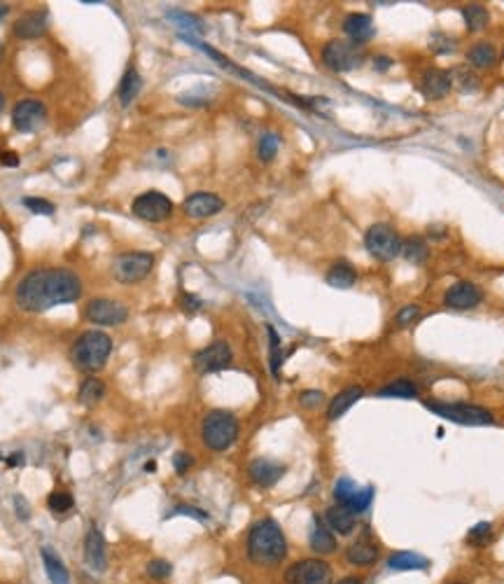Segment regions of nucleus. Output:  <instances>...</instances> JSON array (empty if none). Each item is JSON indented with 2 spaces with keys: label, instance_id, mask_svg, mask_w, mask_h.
<instances>
[{
  "label": "nucleus",
  "instance_id": "1",
  "mask_svg": "<svg viewBox=\"0 0 504 584\" xmlns=\"http://www.w3.org/2000/svg\"><path fill=\"white\" fill-rule=\"evenodd\" d=\"M82 297V281L75 271L54 267L36 269L16 285V304L23 311H47L59 304H70Z\"/></svg>",
  "mask_w": 504,
  "mask_h": 584
},
{
  "label": "nucleus",
  "instance_id": "2",
  "mask_svg": "<svg viewBox=\"0 0 504 584\" xmlns=\"http://www.w3.org/2000/svg\"><path fill=\"white\" fill-rule=\"evenodd\" d=\"M247 556L259 566H276L287 556V540L274 519H262L250 529Z\"/></svg>",
  "mask_w": 504,
  "mask_h": 584
},
{
  "label": "nucleus",
  "instance_id": "3",
  "mask_svg": "<svg viewBox=\"0 0 504 584\" xmlns=\"http://www.w3.org/2000/svg\"><path fill=\"white\" fill-rule=\"evenodd\" d=\"M112 353V339L101 330H89L77 336V341L73 344V363L82 372H98L103 369L107 358Z\"/></svg>",
  "mask_w": 504,
  "mask_h": 584
},
{
  "label": "nucleus",
  "instance_id": "4",
  "mask_svg": "<svg viewBox=\"0 0 504 584\" xmlns=\"http://www.w3.org/2000/svg\"><path fill=\"white\" fill-rule=\"evenodd\" d=\"M201 437L203 444L210 451H227L238 437V421L231 411L215 409L203 418L201 425Z\"/></svg>",
  "mask_w": 504,
  "mask_h": 584
},
{
  "label": "nucleus",
  "instance_id": "5",
  "mask_svg": "<svg viewBox=\"0 0 504 584\" xmlns=\"http://www.w3.org/2000/svg\"><path fill=\"white\" fill-rule=\"evenodd\" d=\"M365 59H367L365 47L355 45L350 40H329L325 49H322V61L334 73L358 70L360 65L365 63Z\"/></svg>",
  "mask_w": 504,
  "mask_h": 584
},
{
  "label": "nucleus",
  "instance_id": "6",
  "mask_svg": "<svg viewBox=\"0 0 504 584\" xmlns=\"http://www.w3.org/2000/svg\"><path fill=\"white\" fill-rule=\"evenodd\" d=\"M425 407L432 414L446 418V421L460 423V425H490L493 414L488 409L467 405V402H425Z\"/></svg>",
  "mask_w": 504,
  "mask_h": 584
},
{
  "label": "nucleus",
  "instance_id": "7",
  "mask_svg": "<svg viewBox=\"0 0 504 584\" xmlns=\"http://www.w3.org/2000/svg\"><path fill=\"white\" fill-rule=\"evenodd\" d=\"M365 248L374 260L378 262H392L402 255V238L390 225L378 222L371 225L365 234Z\"/></svg>",
  "mask_w": 504,
  "mask_h": 584
},
{
  "label": "nucleus",
  "instance_id": "8",
  "mask_svg": "<svg viewBox=\"0 0 504 584\" xmlns=\"http://www.w3.org/2000/svg\"><path fill=\"white\" fill-rule=\"evenodd\" d=\"M152 267H154L152 253H124V255H117V258H114L112 274L119 283L131 285V283H138L150 276Z\"/></svg>",
  "mask_w": 504,
  "mask_h": 584
},
{
  "label": "nucleus",
  "instance_id": "9",
  "mask_svg": "<svg viewBox=\"0 0 504 584\" xmlns=\"http://www.w3.org/2000/svg\"><path fill=\"white\" fill-rule=\"evenodd\" d=\"M131 211L145 222H163L173 216V201L166 194L150 190V192H143L140 196H136Z\"/></svg>",
  "mask_w": 504,
  "mask_h": 584
},
{
  "label": "nucleus",
  "instance_id": "10",
  "mask_svg": "<svg viewBox=\"0 0 504 584\" xmlns=\"http://www.w3.org/2000/svg\"><path fill=\"white\" fill-rule=\"evenodd\" d=\"M287 584H329L332 582V568L327 561L320 558H304V561L294 563L290 570L285 573Z\"/></svg>",
  "mask_w": 504,
  "mask_h": 584
},
{
  "label": "nucleus",
  "instance_id": "11",
  "mask_svg": "<svg viewBox=\"0 0 504 584\" xmlns=\"http://www.w3.org/2000/svg\"><path fill=\"white\" fill-rule=\"evenodd\" d=\"M47 122V108L38 98H23L14 105L12 112V124L21 134H33V131H40Z\"/></svg>",
  "mask_w": 504,
  "mask_h": 584
},
{
  "label": "nucleus",
  "instance_id": "12",
  "mask_svg": "<svg viewBox=\"0 0 504 584\" xmlns=\"http://www.w3.org/2000/svg\"><path fill=\"white\" fill-rule=\"evenodd\" d=\"M231 349L227 341H213L194 356V369L199 374L222 372L231 365Z\"/></svg>",
  "mask_w": 504,
  "mask_h": 584
},
{
  "label": "nucleus",
  "instance_id": "13",
  "mask_svg": "<svg viewBox=\"0 0 504 584\" xmlns=\"http://www.w3.org/2000/svg\"><path fill=\"white\" fill-rule=\"evenodd\" d=\"M87 318L92 320L94 325L114 327V325H122L124 320L129 318V311H127V307H124L122 302H114V299H107V297H98V299L89 302Z\"/></svg>",
  "mask_w": 504,
  "mask_h": 584
},
{
  "label": "nucleus",
  "instance_id": "14",
  "mask_svg": "<svg viewBox=\"0 0 504 584\" xmlns=\"http://www.w3.org/2000/svg\"><path fill=\"white\" fill-rule=\"evenodd\" d=\"M483 302V290L472 281H458L453 283L444 294V304L456 311H469L476 309Z\"/></svg>",
  "mask_w": 504,
  "mask_h": 584
},
{
  "label": "nucleus",
  "instance_id": "15",
  "mask_svg": "<svg viewBox=\"0 0 504 584\" xmlns=\"http://www.w3.org/2000/svg\"><path fill=\"white\" fill-rule=\"evenodd\" d=\"M225 208V201L213 192H194L185 199V213L194 220L213 218Z\"/></svg>",
  "mask_w": 504,
  "mask_h": 584
},
{
  "label": "nucleus",
  "instance_id": "16",
  "mask_svg": "<svg viewBox=\"0 0 504 584\" xmlns=\"http://www.w3.org/2000/svg\"><path fill=\"white\" fill-rule=\"evenodd\" d=\"M247 474H250V479L257 484V487L269 489L285 474V465L278 463V460H271V458H257V460H252L250 467H247Z\"/></svg>",
  "mask_w": 504,
  "mask_h": 584
},
{
  "label": "nucleus",
  "instance_id": "17",
  "mask_svg": "<svg viewBox=\"0 0 504 584\" xmlns=\"http://www.w3.org/2000/svg\"><path fill=\"white\" fill-rule=\"evenodd\" d=\"M451 87H453V75L439 68H429L423 73V78H420V92H423V96L429 98V101L444 98L451 92Z\"/></svg>",
  "mask_w": 504,
  "mask_h": 584
},
{
  "label": "nucleus",
  "instance_id": "18",
  "mask_svg": "<svg viewBox=\"0 0 504 584\" xmlns=\"http://www.w3.org/2000/svg\"><path fill=\"white\" fill-rule=\"evenodd\" d=\"M47 26H49V16L45 10L40 12H28L19 16V19L14 21V36L21 38V40H33V38H43L47 33Z\"/></svg>",
  "mask_w": 504,
  "mask_h": 584
},
{
  "label": "nucleus",
  "instance_id": "19",
  "mask_svg": "<svg viewBox=\"0 0 504 584\" xmlns=\"http://www.w3.org/2000/svg\"><path fill=\"white\" fill-rule=\"evenodd\" d=\"M85 561L94 573L105 570V540L96 526H89L85 536Z\"/></svg>",
  "mask_w": 504,
  "mask_h": 584
},
{
  "label": "nucleus",
  "instance_id": "20",
  "mask_svg": "<svg viewBox=\"0 0 504 584\" xmlns=\"http://www.w3.org/2000/svg\"><path fill=\"white\" fill-rule=\"evenodd\" d=\"M343 31H345V36L350 38V43H355V45L369 43V40L374 38V33H376L371 16L369 14H360V12H353V14L345 16Z\"/></svg>",
  "mask_w": 504,
  "mask_h": 584
},
{
  "label": "nucleus",
  "instance_id": "21",
  "mask_svg": "<svg viewBox=\"0 0 504 584\" xmlns=\"http://www.w3.org/2000/svg\"><path fill=\"white\" fill-rule=\"evenodd\" d=\"M309 542H311V549L316 554H332V552H336V538H334V533L327 526V521L320 519V516H313Z\"/></svg>",
  "mask_w": 504,
  "mask_h": 584
},
{
  "label": "nucleus",
  "instance_id": "22",
  "mask_svg": "<svg viewBox=\"0 0 504 584\" xmlns=\"http://www.w3.org/2000/svg\"><path fill=\"white\" fill-rule=\"evenodd\" d=\"M362 395H365V391L360 388V386H350V388H345L341 391L338 395H334L332 402H329V409H327V418L329 421H336V418H341L345 411H348L355 402H358Z\"/></svg>",
  "mask_w": 504,
  "mask_h": 584
},
{
  "label": "nucleus",
  "instance_id": "23",
  "mask_svg": "<svg viewBox=\"0 0 504 584\" xmlns=\"http://www.w3.org/2000/svg\"><path fill=\"white\" fill-rule=\"evenodd\" d=\"M358 281V271L345 260H338L332 265V269L327 271V283L336 287V290H348Z\"/></svg>",
  "mask_w": 504,
  "mask_h": 584
},
{
  "label": "nucleus",
  "instance_id": "24",
  "mask_svg": "<svg viewBox=\"0 0 504 584\" xmlns=\"http://www.w3.org/2000/svg\"><path fill=\"white\" fill-rule=\"evenodd\" d=\"M325 521H327L329 529L338 533V536H350V533L355 531V514L345 505L329 507Z\"/></svg>",
  "mask_w": 504,
  "mask_h": 584
},
{
  "label": "nucleus",
  "instance_id": "25",
  "mask_svg": "<svg viewBox=\"0 0 504 584\" xmlns=\"http://www.w3.org/2000/svg\"><path fill=\"white\" fill-rule=\"evenodd\" d=\"M387 568L390 570H425L427 558L416 552H395L387 558Z\"/></svg>",
  "mask_w": 504,
  "mask_h": 584
},
{
  "label": "nucleus",
  "instance_id": "26",
  "mask_svg": "<svg viewBox=\"0 0 504 584\" xmlns=\"http://www.w3.org/2000/svg\"><path fill=\"white\" fill-rule=\"evenodd\" d=\"M43 563H45V573L52 584H68L70 582V575L65 570V566L61 563V558L56 556L49 547H43Z\"/></svg>",
  "mask_w": 504,
  "mask_h": 584
},
{
  "label": "nucleus",
  "instance_id": "27",
  "mask_svg": "<svg viewBox=\"0 0 504 584\" xmlns=\"http://www.w3.org/2000/svg\"><path fill=\"white\" fill-rule=\"evenodd\" d=\"M140 87H143V78H140V73L136 68H129L127 73H124L122 85H119V101H122L124 108L134 103V98L140 94Z\"/></svg>",
  "mask_w": 504,
  "mask_h": 584
},
{
  "label": "nucleus",
  "instance_id": "28",
  "mask_svg": "<svg viewBox=\"0 0 504 584\" xmlns=\"http://www.w3.org/2000/svg\"><path fill=\"white\" fill-rule=\"evenodd\" d=\"M402 255L409 265H423V262L429 258V248H427L425 238L409 236L407 241H402Z\"/></svg>",
  "mask_w": 504,
  "mask_h": 584
},
{
  "label": "nucleus",
  "instance_id": "29",
  "mask_svg": "<svg viewBox=\"0 0 504 584\" xmlns=\"http://www.w3.org/2000/svg\"><path fill=\"white\" fill-rule=\"evenodd\" d=\"M105 398V386L101 379H96V376H89V379L82 381L80 386V393H77V400L82 402V405H87V407H94L98 405Z\"/></svg>",
  "mask_w": 504,
  "mask_h": 584
},
{
  "label": "nucleus",
  "instance_id": "30",
  "mask_svg": "<svg viewBox=\"0 0 504 584\" xmlns=\"http://www.w3.org/2000/svg\"><path fill=\"white\" fill-rule=\"evenodd\" d=\"M495 59H498V49L490 43H476L467 52V61L469 65H474V68H488V65L495 63Z\"/></svg>",
  "mask_w": 504,
  "mask_h": 584
},
{
  "label": "nucleus",
  "instance_id": "31",
  "mask_svg": "<svg viewBox=\"0 0 504 584\" xmlns=\"http://www.w3.org/2000/svg\"><path fill=\"white\" fill-rule=\"evenodd\" d=\"M378 556V549L374 545H369V542H355L348 549H345V558H348V563L353 566H369L374 563Z\"/></svg>",
  "mask_w": 504,
  "mask_h": 584
},
{
  "label": "nucleus",
  "instance_id": "32",
  "mask_svg": "<svg viewBox=\"0 0 504 584\" xmlns=\"http://www.w3.org/2000/svg\"><path fill=\"white\" fill-rule=\"evenodd\" d=\"M378 395H381V398H404V400L418 398V386L411 379H397L383 386V388L378 391Z\"/></svg>",
  "mask_w": 504,
  "mask_h": 584
},
{
  "label": "nucleus",
  "instance_id": "33",
  "mask_svg": "<svg viewBox=\"0 0 504 584\" xmlns=\"http://www.w3.org/2000/svg\"><path fill=\"white\" fill-rule=\"evenodd\" d=\"M462 16H465L467 31H472V33L483 31L490 21V14L483 5H467L465 10H462Z\"/></svg>",
  "mask_w": 504,
  "mask_h": 584
},
{
  "label": "nucleus",
  "instance_id": "34",
  "mask_svg": "<svg viewBox=\"0 0 504 584\" xmlns=\"http://www.w3.org/2000/svg\"><path fill=\"white\" fill-rule=\"evenodd\" d=\"M269 332V344H271V374L278 376L280 365H283V353H280V336L274 330V325H267Z\"/></svg>",
  "mask_w": 504,
  "mask_h": 584
},
{
  "label": "nucleus",
  "instance_id": "35",
  "mask_svg": "<svg viewBox=\"0 0 504 584\" xmlns=\"http://www.w3.org/2000/svg\"><path fill=\"white\" fill-rule=\"evenodd\" d=\"M278 147H280V138L276 134H264L259 138V145H257L259 159L262 161H271L278 154Z\"/></svg>",
  "mask_w": 504,
  "mask_h": 584
},
{
  "label": "nucleus",
  "instance_id": "36",
  "mask_svg": "<svg viewBox=\"0 0 504 584\" xmlns=\"http://www.w3.org/2000/svg\"><path fill=\"white\" fill-rule=\"evenodd\" d=\"M371 500H374V489H371V487L362 489V491L358 489V493H355V496L350 498V503L345 505V507H348L353 514H362V512H367V509H369Z\"/></svg>",
  "mask_w": 504,
  "mask_h": 584
},
{
  "label": "nucleus",
  "instance_id": "37",
  "mask_svg": "<svg viewBox=\"0 0 504 584\" xmlns=\"http://www.w3.org/2000/svg\"><path fill=\"white\" fill-rule=\"evenodd\" d=\"M358 493V487H355V482L348 479V477H341V479L336 482V487H334V498H336V503L338 505H348L350 503V498Z\"/></svg>",
  "mask_w": 504,
  "mask_h": 584
},
{
  "label": "nucleus",
  "instance_id": "38",
  "mask_svg": "<svg viewBox=\"0 0 504 584\" xmlns=\"http://www.w3.org/2000/svg\"><path fill=\"white\" fill-rule=\"evenodd\" d=\"M47 505L54 514H65L73 507V496L70 493H65V491H56L47 498Z\"/></svg>",
  "mask_w": 504,
  "mask_h": 584
},
{
  "label": "nucleus",
  "instance_id": "39",
  "mask_svg": "<svg viewBox=\"0 0 504 584\" xmlns=\"http://www.w3.org/2000/svg\"><path fill=\"white\" fill-rule=\"evenodd\" d=\"M418 318H420V307H418V304H407V307H402L397 311V316H395V323H397L400 327H409V325L416 323Z\"/></svg>",
  "mask_w": 504,
  "mask_h": 584
},
{
  "label": "nucleus",
  "instance_id": "40",
  "mask_svg": "<svg viewBox=\"0 0 504 584\" xmlns=\"http://www.w3.org/2000/svg\"><path fill=\"white\" fill-rule=\"evenodd\" d=\"M490 536H493V526L488 521H481L467 533V542H472V545H483V542L490 540Z\"/></svg>",
  "mask_w": 504,
  "mask_h": 584
},
{
  "label": "nucleus",
  "instance_id": "41",
  "mask_svg": "<svg viewBox=\"0 0 504 584\" xmlns=\"http://www.w3.org/2000/svg\"><path fill=\"white\" fill-rule=\"evenodd\" d=\"M173 573V566L168 561H163V558H154V561L147 563V575H150L152 580H166L171 578Z\"/></svg>",
  "mask_w": 504,
  "mask_h": 584
},
{
  "label": "nucleus",
  "instance_id": "42",
  "mask_svg": "<svg viewBox=\"0 0 504 584\" xmlns=\"http://www.w3.org/2000/svg\"><path fill=\"white\" fill-rule=\"evenodd\" d=\"M23 206H26V208H31L33 213H38V216H52L54 213V203H49V201H45V199H23Z\"/></svg>",
  "mask_w": 504,
  "mask_h": 584
},
{
  "label": "nucleus",
  "instance_id": "43",
  "mask_svg": "<svg viewBox=\"0 0 504 584\" xmlns=\"http://www.w3.org/2000/svg\"><path fill=\"white\" fill-rule=\"evenodd\" d=\"M322 400H325V395H322V391H304L299 395V405L306 407V409H316L322 405Z\"/></svg>",
  "mask_w": 504,
  "mask_h": 584
},
{
  "label": "nucleus",
  "instance_id": "44",
  "mask_svg": "<svg viewBox=\"0 0 504 584\" xmlns=\"http://www.w3.org/2000/svg\"><path fill=\"white\" fill-rule=\"evenodd\" d=\"M192 465H194V458L189 454H185V451H180V454L173 456V467H176L178 474H185Z\"/></svg>",
  "mask_w": 504,
  "mask_h": 584
},
{
  "label": "nucleus",
  "instance_id": "45",
  "mask_svg": "<svg viewBox=\"0 0 504 584\" xmlns=\"http://www.w3.org/2000/svg\"><path fill=\"white\" fill-rule=\"evenodd\" d=\"M173 514H185V516H194V519H199V521H208V514L203 512V509L199 507H189V505H180L173 509Z\"/></svg>",
  "mask_w": 504,
  "mask_h": 584
},
{
  "label": "nucleus",
  "instance_id": "46",
  "mask_svg": "<svg viewBox=\"0 0 504 584\" xmlns=\"http://www.w3.org/2000/svg\"><path fill=\"white\" fill-rule=\"evenodd\" d=\"M14 505H16V514H19V519L26 521L28 519V505H26V500H23L21 496H16L14 498Z\"/></svg>",
  "mask_w": 504,
  "mask_h": 584
},
{
  "label": "nucleus",
  "instance_id": "47",
  "mask_svg": "<svg viewBox=\"0 0 504 584\" xmlns=\"http://www.w3.org/2000/svg\"><path fill=\"white\" fill-rule=\"evenodd\" d=\"M183 309L185 311H196V309H201V302L196 299V297H192V294H185V297H183Z\"/></svg>",
  "mask_w": 504,
  "mask_h": 584
},
{
  "label": "nucleus",
  "instance_id": "48",
  "mask_svg": "<svg viewBox=\"0 0 504 584\" xmlns=\"http://www.w3.org/2000/svg\"><path fill=\"white\" fill-rule=\"evenodd\" d=\"M0 164H5V166H19V157H16L14 152H3L0 154Z\"/></svg>",
  "mask_w": 504,
  "mask_h": 584
},
{
  "label": "nucleus",
  "instance_id": "49",
  "mask_svg": "<svg viewBox=\"0 0 504 584\" xmlns=\"http://www.w3.org/2000/svg\"><path fill=\"white\" fill-rule=\"evenodd\" d=\"M390 65H392V59H387V56H376V61H374L376 70H387Z\"/></svg>",
  "mask_w": 504,
  "mask_h": 584
},
{
  "label": "nucleus",
  "instance_id": "50",
  "mask_svg": "<svg viewBox=\"0 0 504 584\" xmlns=\"http://www.w3.org/2000/svg\"><path fill=\"white\" fill-rule=\"evenodd\" d=\"M338 584H362V580H360V578H355V575H350V578H343Z\"/></svg>",
  "mask_w": 504,
  "mask_h": 584
},
{
  "label": "nucleus",
  "instance_id": "51",
  "mask_svg": "<svg viewBox=\"0 0 504 584\" xmlns=\"http://www.w3.org/2000/svg\"><path fill=\"white\" fill-rule=\"evenodd\" d=\"M3 108H5V96H3V92H0V112H3Z\"/></svg>",
  "mask_w": 504,
  "mask_h": 584
},
{
  "label": "nucleus",
  "instance_id": "52",
  "mask_svg": "<svg viewBox=\"0 0 504 584\" xmlns=\"http://www.w3.org/2000/svg\"><path fill=\"white\" fill-rule=\"evenodd\" d=\"M3 16H5V7L0 5V19H3Z\"/></svg>",
  "mask_w": 504,
  "mask_h": 584
},
{
  "label": "nucleus",
  "instance_id": "53",
  "mask_svg": "<svg viewBox=\"0 0 504 584\" xmlns=\"http://www.w3.org/2000/svg\"><path fill=\"white\" fill-rule=\"evenodd\" d=\"M0 56H3V47H0Z\"/></svg>",
  "mask_w": 504,
  "mask_h": 584
},
{
  "label": "nucleus",
  "instance_id": "54",
  "mask_svg": "<svg viewBox=\"0 0 504 584\" xmlns=\"http://www.w3.org/2000/svg\"><path fill=\"white\" fill-rule=\"evenodd\" d=\"M0 460H3V454H0Z\"/></svg>",
  "mask_w": 504,
  "mask_h": 584
}]
</instances>
